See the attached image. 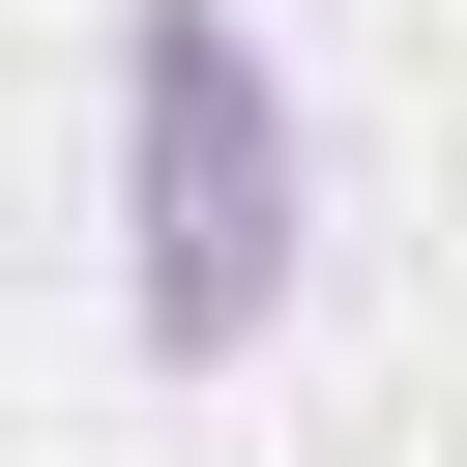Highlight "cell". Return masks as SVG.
I'll return each mask as SVG.
<instances>
[{
	"label": "cell",
	"instance_id": "6da1fadb",
	"mask_svg": "<svg viewBox=\"0 0 467 467\" xmlns=\"http://www.w3.org/2000/svg\"><path fill=\"white\" fill-rule=\"evenodd\" d=\"M292 234H321V175H292L263 29L234 0H117V321H146V379H234L292 321Z\"/></svg>",
	"mask_w": 467,
	"mask_h": 467
}]
</instances>
